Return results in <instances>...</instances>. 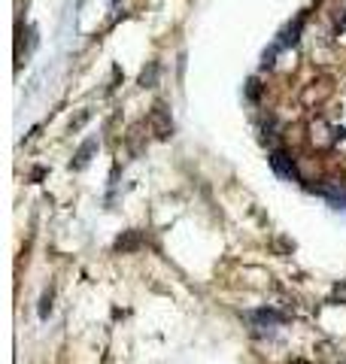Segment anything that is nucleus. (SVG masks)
Returning <instances> with one entry per match:
<instances>
[{
	"instance_id": "1",
	"label": "nucleus",
	"mask_w": 346,
	"mask_h": 364,
	"mask_svg": "<svg viewBox=\"0 0 346 364\" xmlns=\"http://www.w3.org/2000/svg\"><path fill=\"white\" fill-rule=\"evenodd\" d=\"M271 164H273L276 173H283V176H295V164H288L283 152H273V155H271Z\"/></svg>"
},
{
	"instance_id": "2",
	"label": "nucleus",
	"mask_w": 346,
	"mask_h": 364,
	"mask_svg": "<svg viewBox=\"0 0 346 364\" xmlns=\"http://www.w3.org/2000/svg\"><path fill=\"white\" fill-rule=\"evenodd\" d=\"M95 146H98V143L91 140V143H85L83 149H79V155H76V167H83V164L88 161V155H91V149H95Z\"/></svg>"
}]
</instances>
